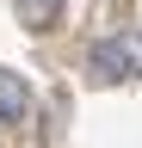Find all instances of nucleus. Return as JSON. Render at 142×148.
Returning <instances> with one entry per match:
<instances>
[{"instance_id": "f03ea898", "label": "nucleus", "mask_w": 142, "mask_h": 148, "mask_svg": "<svg viewBox=\"0 0 142 148\" xmlns=\"http://www.w3.org/2000/svg\"><path fill=\"white\" fill-rule=\"evenodd\" d=\"M25 111H31V92H25V80H19L12 68H0V123H19Z\"/></svg>"}, {"instance_id": "f257e3e1", "label": "nucleus", "mask_w": 142, "mask_h": 148, "mask_svg": "<svg viewBox=\"0 0 142 148\" xmlns=\"http://www.w3.org/2000/svg\"><path fill=\"white\" fill-rule=\"evenodd\" d=\"M86 68H93V80H136L142 68V49L136 43H117V37H105V43H93V56H86Z\"/></svg>"}, {"instance_id": "7ed1b4c3", "label": "nucleus", "mask_w": 142, "mask_h": 148, "mask_svg": "<svg viewBox=\"0 0 142 148\" xmlns=\"http://www.w3.org/2000/svg\"><path fill=\"white\" fill-rule=\"evenodd\" d=\"M56 12H62V0H19V25L25 31H49Z\"/></svg>"}]
</instances>
